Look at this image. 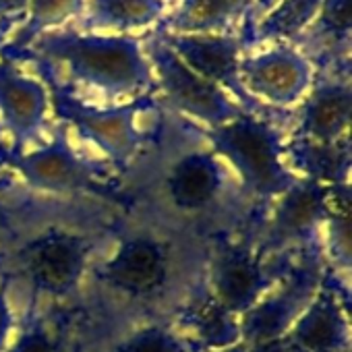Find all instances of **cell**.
I'll return each mask as SVG.
<instances>
[{
    "label": "cell",
    "mask_w": 352,
    "mask_h": 352,
    "mask_svg": "<svg viewBox=\"0 0 352 352\" xmlns=\"http://www.w3.org/2000/svg\"><path fill=\"white\" fill-rule=\"evenodd\" d=\"M0 58L32 60L38 75H46L71 91L77 87L96 91L110 106L157 91L141 40L133 36L77 34L65 25L40 34L25 48L0 46Z\"/></svg>",
    "instance_id": "1"
},
{
    "label": "cell",
    "mask_w": 352,
    "mask_h": 352,
    "mask_svg": "<svg viewBox=\"0 0 352 352\" xmlns=\"http://www.w3.org/2000/svg\"><path fill=\"white\" fill-rule=\"evenodd\" d=\"M201 135L253 199L274 201L298 181L286 160L284 133L272 116L245 112L226 124L204 129Z\"/></svg>",
    "instance_id": "2"
},
{
    "label": "cell",
    "mask_w": 352,
    "mask_h": 352,
    "mask_svg": "<svg viewBox=\"0 0 352 352\" xmlns=\"http://www.w3.org/2000/svg\"><path fill=\"white\" fill-rule=\"evenodd\" d=\"M40 81L46 85L50 94V108L60 122L67 124V129H75V133L102 151L110 164L126 168L143 151L147 133L139 126L137 118L153 108V96L102 108L83 102L71 89L58 85L46 75H40Z\"/></svg>",
    "instance_id": "3"
},
{
    "label": "cell",
    "mask_w": 352,
    "mask_h": 352,
    "mask_svg": "<svg viewBox=\"0 0 352 352\" xmlns=\"http://www.w3.org/2000/svg\"><path fill=\"white\" fill-rule=\"evenodd\" d=\"M141 48L151 65L155 85L160 91V104L170 112L193 118L208 129L226 124L245 110L222 87L193 73L176 56L162 38L149 30L141 38Z\"/></svg>",
    "instance_id": "4"
},
{
    "label": "cell",
    "mask_w": 352,
    "mask_h": 352,
    "mask_svg": "<svg viewBox=\"0 0 352 352\" xmlns=\"http://www.w3.org/2000/svg\"><path fill=\"white\" fill-rule=\"evenodd\" d=\"M94 243L81 232L50 228L15 253L17 276L36 296L60 300L73 296L91 265Z\"/></svg>",
    "instance_id": "5"
},
{
    "label": "cell",
    "mask_w": 352,
    "mask_h": 352,
    "mask_svg": "<svg viewBox=\"0 0 352 352\" xmlns=\"http://www.w3.org/2000/svg\"><path fill=\"white\" fill-rule=\"evenodd\" d=\"M292 267L290 261H272L257 245L249 241L222 243L214 249L208 265L210 298L241 319L253 309Z\"/></svg>",
    "instance_id": "6"
},
{
    "label": "cell",
    "mask_w": 352,
    "mask_h": 352,
    "mask_svg": "<svg viewBox=\"0 0 352 352\" xmlns=\"http://www.w3.org/2000/svg\"><path fill=\"white\" fill-rule=\"evenodd\" d=\"M174 257L170 243L151 230H135L122 236L98 270L100 284L129 302L160 298L172 280Z\"/></svg>",
    "instance_id": "7"
},
{
    "label": "cell",
    "mask_w": 352,
    "mask_h": 352,
    "mask_svg": "<svg viewBox=\"0 0 352 352\" xmlns=\"http://www.w3.org/2000/svg\"><path fill=\"white\" fill-rule=\"evenodd\" d=\"M325 282L323 255L309 251L284 274V278L239 319L241 342L257 346L282 340Z\"/></svg>",
    "instance_id": "8"
},
{
    "label": "cell",
    "mask_w": 352,
    "mask_h": 352,
    "mask_svg": "<svg viewBox=\"0 0 352 352\" xmlns=\"http://www.w3.org/2000/svg\"><path fill=\"white\" fill-rule=\"evenodd\" d=\"M9 164L17 170L21 181L48 195H83L108 193L100 181V168L83 157L69 139L67 124H58L48 141L25 153H11Z\"/></svg>",
    "instance_id": "9"
},
{
    "label": "cell",
    "mask_w": 352,
    "mask_h": 352,
    "mask_svg": "<svg viewBox=\"0 0 352 352\" xmlns=\"http://www.w3.org/2000/svg\"><path fill=\"white\" fill-rule=\"evenodd\" d=\"M331 187L298 176V181L272 201L265 228L255 243L265 255L280 257L294 249H307L319 241L329 214Z\"/></svg>",
    "instance_id": "10"
},
{
    "label": "cell",
    "mask_w": 352,
    "mask_h": 352,
    "mask_svg": "<svg viewBox=\"0 0 352 352\" xmlns=\"http://www.w3.org/2000/svg\"><path fill=\"white\" fill-rule=\"evenodd\" d=\"M162 42L179 56L193 73L222 87L236 104L255 116H278L280 110H272L255 100L241 83L239 63L243 46L239 36H206V34H162L153 30Z\"/></svg>",
    "instance_id": "11"
},
{
    "label": "cell",
    "mask_w": 352,
    "mask_h": 352,
    "mask_svg": "<svg viewBox=\"0 0 352 352\" xmlns=\"http://www.w3.org/2000/svg\"><path fill=\"white\" fill-rule=\"evenodd\" d=\"M243 87L272 110L286 112L307 96L315 69L288 44H276L257 56H245L239 63Z\"/></svg>",
    "instance_id": "12"
},
{
    "label": "cell",
    "mask_w": 352,
    "mask_h": 352,
    "mask_svg": "<svg viewBox=\"0 0 352 352\" xmlns=\"http://www.w3.org/2000/svg\"><path fill=\"white\" fill-rule=\"evenodd\" d=\"M292 116V139L321 145H333L350 139V73L315 71L313 83Z\"/></svg>",
    "instance_id": "13"
},
{
    "label": "cell",
    "mask_w": 352,
    "mask_h": 352,
    "mask_svg": "<svg viewBox=\"0 0 352 352\" xmlns=\"http://www.w3.org/2000/svg\"><path fill=\"white\" fill-rule=\"evenodd\" d=\"M50 110L46 85L25 75L17 63L0 58V126L13 141V153L42 141Z\"/></svg>",
    "instance_id": "14"
},
{
    "label": "cell",
    "mask_w": 352,
    "mask_h": 352,
    "mask_svg": "<svg viewBox=\"0 0 352 352\" xmlns=\"http://www.w3.org/2000/svg\"><path fill=\"white\" fill-rule=\"evenodd\" d=\"M226 172L228 168L212 149L187 151L170 166L164 179V197L179 214H206L224 197L228 183Z\"/></svg>",
    "instance_id": "15"
},
{
    "label": "cell",
    "mask_w": 352,
    "mask_h": 352,
    "mask_svg": "<svg viewBox=\"0 0 352 352\" xmlns=\"http://www.w3.org/2000/svg\"><path fill=\"white\" fill-rule=\"evenodd\" d=\"M284 340L292 352H350V317L340 292L323 282Z\"/></svg>",
    "instance_id": "16"
},
{
    "label": "cell",
    "mask_w": 352,
    "mask_h": 352,
    "mask_svg": "<svg viewBox=\"0 0 352 352\" xmlns=\"http://www.w3.org/2000/svg\"><path fill=\"white\" fill-rule=\"evenodd\" d=\"M288 46L302 54L315 71L350 73V0H323L315 21Z\"/></svg>",
    "instance_id": "17"
},
{
    "label": "cell",
    "mask_w": 352,
    "mask_h": 352,
    "mask_svg": "<svg viewBox=\"0 0 352 352\" xmlns=\"http://www.w3.org/2000/svg\"><path fill=\"white\" fill-rule=\"evenodd\" d=\"M251 9L253 0H183L153 30L162 34L236 36Z\"/></svg>",
    "instance_id": "18"
},
{
    "label": "cell",
    "mask_w": 352,
    "mask_h": 352,
    "mask_svg": "<svg viewBox=\"0 0 352 352\" xmlns=\"http://www.w3.org/2000/svg\"><path fill=\"white\" fill-rule=\"evenodd\" d=\"M164 9V0H85L81 15L67 28L77 34H94L102 30L129 32L162 19Z\"/></svg>",
    "instance_id": "19"
},
{
    "label": "cell",
    "mask_w": 352,
    "mask_h": 352,
    "mask_svg": "<svg viewBox=\"0 0 352 352\" xmlns=\"http://www.w3.org/2000/svg\"><path fill=\"white\" fill-rule=\"evenodd\" d=\"M286 160L290 168L305 179L323 183L327 187L348 185L350 139L333 145L292 139L290 143H286Z\"/></svg>",
    "instance_id": "20"
},
{
    "label": "cell",
    "mask_w": 352,
    "mask_h": 352,
    "mask_svg": "<svg viewBox=\"0 0 352 352\" xmlns=\"http://www.w3.org/2000/svg\"><path fill=\"white\" fill-rule=\"evenodd\" d=\"M321 3L323 0H284L272 15L257 21L249 50L265 42H290L317 17Z\"/></svg>",
    "instance_id": "21"
},
{
    "label": "cell",
    "mask_w": 352,
    "mask_h": 352,
    "mask_svg": "<svg viewBox=\"0 0 352 352\" xmlns=\"http://www.w3.org/2000/svg\"><path fill=\"white\" fill-rule=\"evenodd\" d=\"M187 317L191 340L199 342L201 350H218L241 342L239 319L220 309L210 296L208 300L195 305L187 313Z\"/></svg>",
    "instance_id": "22"
},
{
    "label": "cell",
    "mask_w": 352,
    "mask_h": 352,
    "mask_svg": "<svg viewBox=\"0 0 352 352\" xmlns=\"http://www.w3.org/2000/svg\"><path fill=\"white\" fill-rule=\"evenodd\" d=\"M30 5V17L9 42L13 48H25L40 34L63 25L71 17H79L85 0H32Z\"/></svg>",
    "instance_id": "23"
},
{
    "label": "cell",
    "mask_w": 352,
    "mask_h": 352,
    "mask_svg": "<svg viewBox=\"0 0 352 352\" xmlns=\"http://www.w3.org/2000/svg\"><path fill=\"white\" fill-rule=\"evenodd\" d=\"M110 352H193V342L166 323H143L118 338Z\"/></svg>",
    "instance_id": "24"
},
{
    "label": "cell",
    "mask_w": 352,
    "mask_h": 352,
    "mask_svg": "<svg viewBox=\"0 0 352 352\" xmlns=\"http://www.w3.org/2000/svg\"><path fill=\"white\" fill-rule=\"evenodd\" d=\"M5 352H65V346L56 325L46 319H36L11 340Z\"/></svg>",
    "instance_id": "25"
},
{
    "label": "cell",
    "mask_w": 352,
    "mask_h": 352,
    "mask_svg": "<svg viewBox=\"0 0 352 352\" xmlns=\"http://www.w3.org/2000/svg\"><path fill=\"white\" fill-rule=\"evenodd\" d=\"M15 333V311L7 288H0V352H5Z\"/></svg>",
    "instance_id": "26"
},
{
    "label": "cell",
    "mask_w": 352,
    "mask_h": 352,
    "mask_svg": "<svg viewBox=\"0 0 352 352\" xmlns=\"http://www.w3.org/2000/svg\"><path fill=\"white\" fill-rule=\"evenodd\" d=\"M32 0H0V21L23 25L28 19V7Z\"/></svg>",
    "instance_id": "27"
},
{
    "label": "cell",
    "mask_w": 352,
    "mask_h": 352,
    "mask_svg": "<svg viewBox=\"0 0 352 352\" xmlns=\"http://www.w3.org/2000/svg\"><path fill=\"white\" fill-rule=\"evenodd\" d=\"M280 0H253V9H251V15L255 21H259L267 11H272V7H276Z\"/></svg>",
    "instance_id": "28"
},
{
    "label": "cell",
    "mask_w": 352,
    "mask_h": 352,
    "mask_svg": "<svg viewBox=\"0 0 352 352\" xmlns=\"http://www.w3.org/2000/svg\"><path fill=\"white\" fill-rule=\"evenodd\" d=\"M201 352H249V346L239 342L234 346H226V348H218V350H201Z\"/></svg>",
    "instance_id": "29"
},
{
    "label": "cell",
    "mask_w": 352,
    "mask_h": 352,
    "mask_svg": "<svg viewBox=\"0 0 352 352\" xmlns=\"http://www.w3.org/2000/svg\"><path fill=\"white\" fill-rule=\"evenodd\" d=\"M17 25H13V23H9V21H0V42H3V38L9 34V32H13Z\"/></svg>",
    "instance_id": "30"
}]
</instances>
